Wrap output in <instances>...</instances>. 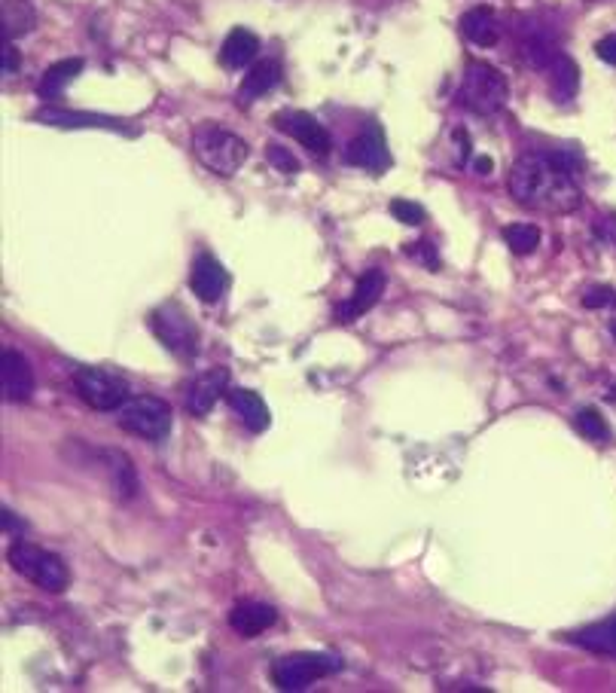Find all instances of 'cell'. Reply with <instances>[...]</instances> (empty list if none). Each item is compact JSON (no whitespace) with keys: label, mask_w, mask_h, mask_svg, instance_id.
<instances>
[{"label":"cell","mask_w":616,"mask_h":693,"mask_svg":"<svg viewBox=\"0 0 616 693\" xmlns=\"http://www.w3.org/2000/svg\"><path fill=\"white\" fill-rule=\"evenodd\" d=\"M10 565L46 593H65L71 587V571L58 553H49L31 541H16L10 547Z\"/></svg>","instance_id":"3"},{"label":"cell","mask_w":616,"mask_h":693,"mask_svg":"<svg viewBox=\"0 0 616 693\" xmlns=\"http://www.w3.org/2000/svg\"><path fill=\"white\" fill-rule=\"evenodd\" d=\"M260 52V37L248 28H232L220 46V62L229 71H241L244 65H251Z\"/></svg>","instance_id":"19"},{"label":"cell","mask_w":616,"mask_h":693,"mask_svg":"<svg viewBox=\"0 0 616 693\" xmlns=\"http://www.w3.org/2000/svg\"><path fill=\"white\" fill-rule=\"evenodd\" d=\"M16 68H19V52H16V46L7 40V49H4V74L10 77V74H16Z\"/></svg>","instance_id":"33"},{"label":"cell","mask_w":616,"mask_h":693,"mask_svg":"<svg viewBox=\"0 0 616 693\" xmlns=\"http://www.w3.org/2000/svg\"><path fill=\"white\" fill-rule=\"evenodd\" d=\"M0 391L10 403H22L34 394V370L28 358L16 349H4V355H0Z\"/></svg>","instance_id":"12"},{"label":"cell","mask_w":616,"mask_h":693,"mask_svg":"<svg viewBox=\"0 0 616 693\" xmlns=\"http://www.w3.org/2000/svg\"><path fill=\"white\" fill-rule=\"evenodd\" d=\"M275 126H278L281 132H287L293 141H299L308 153H315V156H327L330 147H333L330 132L312 117V113H305V110L284 113V117L275 120Z\"/></svg>","instance_id":"11"},{"label":"cell","mask_w":616,"mask_h":693,"mask_svg":"<svg viewBox=\"0 0 616 693\" xmlns=\"http://www.w3.org/2000/svg\"><path fill=\"white\" fill-rule=\"evenodd\" d=\"M190 287L202 303H220L226 287H229V272L223 263L211 254H199L193 269H190Z\"/></svg>","instance_id":"15"},{"label":"cell","mask_w":616,"mask_h":693,"mask_svg":"<svg viewBox=\"0 0 616 693\" xmlns=\"http://www.w3.org/2000/svg\"><path fill=\"white\" fill-rule=\"evenodd\" d=\"M473 168H476V175H491V171H495V159L479 156V159H473Z\"/></svg>","instance_id":"34"},{"label":"cell","mask_w":616,"mask_h":693,"mask_svg":"<svg viewBox=\"0 0 616 693\" xmlns=\"http://www.w3.org/2000/svg\"><path fill=\"white\" fill-rule=\"evenodd\" d=\"M406 254L415 257V260H421L430 272L440 269V257H437V251H434V245H430V242H415L412 248H406Z\"/></svg>","instance_id":"30"},{"label":"cell","mask_w":616,"mask_h":693,"mask_svg":"<svg viewBox=\"0 0 616 693\" xmlns=\"http://www.w3.org/2000/svg\"><path fill=\"white\" fill-rule=\"evenodd\" d=\"M74 388L83 397V403H89L92 410H101V413L119 410L122 403L129 400V382L119 373H110L101 367H80L74 373Z\"/></svg>","instance_id":"8"},{"label":"cell","mask_w":616,"mask_h":693,"mask_svg":"<svg viewBox=\"0 0 616 693\" xmlns=\"http://www.w3.org/2000/svg\"><path fill=\"white\" fill-rule=\"evenodd\" d=\"M34 22H37V16H34L28 0H4V34L10 43L16 37L28 34L34 28Z\"/></svg>","instance_id":"24"},{"label":"cell","mask_w":616,"mask_h":693,"mask_svg":"<svg viewBox=\"0 0 616 693\" xmlns=\"http://www.w3.org/2000/svg\"><path fill=\"white\" fill-rule=\"evenodd\" d=\"M98 465L107 477V486L119 501H132L138 495V474L132 458L122 449H98Z\"/></svg>","instance_id":"13"},{"label":"cell","mask_w":616,"mask_h":693,"mask_svg":"<svg viewBox=\"0 0 616 693\" xmlns=\"http://www.w3.org/2000/svg\"><path fill=\"white\" fill-rule=\"evenodd\" d=\"M150 327L171 355L187 361L199 352V330L180 303H162L150 315Z\"/></svg>","instance_id":"6"},{"label":"cell","mask_w":616,"mask_h":693,"mask_svg":"<svg viewBox=\"0 0 616 693\" xmlns=\"http://www.w3.org/2000/svg\"><path fill=\"white\" fill-rule=\"evenodd\" d=\"M229 391V370L226 367H214L202 376L193 379L190 391H187V410L193 416H208L214 410V403Z\"/></svg>","instance_id":"16"},{"label":"cell","mask_w":616,"mask_h":693,"mask_svg":"<svg viewBox=\"0 0 616 693\" xmlns=\"http://www.w3.org/2000/svg\"><path fill=\"white\" fill-rule=\"evenodd\" d=\"M391 214H394V220H400L406 226H421L424 217H427L424 208L418 202H409V199H394L391 202Z\"/></svg>","instance_id":"28"},{"label":"cell","mask_w":616,"mask_h":693,"mask_svg":"<svg viewBox=\"0 0 616 693\" xmlns=\"http://www.w3.org/2000/svg\"><path fill=\"white\" fill-rule=\"evenodd\" d=\"M342 669V660L333 654H290L275 660L272 666V684L278 690H305L318 678L336 675Z\"/></svg>","instance_id":"7"},{"label":"cell","mask_w":616,"mask_h":693,"mask_svg":"<svg viewBox=\"0 0 616 693\" xmlns=\"http://www.w3.org/2000/svg\"><path fill=\"white\" fill-rule=\"evenodd\" d=\"M382 294H385V272H382V269L363 272V275L357 278V284H354L351 300L342 303V306L336 309V321H342V324L357 321L360 315H366L369 309H373V306L382 300Z\"/></svg>","instance_id":"14"},{"label":"cell","mask_w":616,"mask_h":693,"mask_svg":"<svg viewBox=\"0 0 616 693\" xmlns=\"http://www.w3.org/2000/svg\"><path fill=\"white\" fill-rule=\"evenodd\" d=\"M616 303V294L610 291V287H592L589 294H583V306L586 309H607Z\"/></svg>","instance_id":"31"},{"label":"cell","mask_w":616,"mask_h":693,"mask_svg":"<svg viewBox=\"0 0 616 693\" xmlns=\"http://www.w3.org/2000/svg\"><path fill=\"white\" fill-rule=\"evenodd\" d=\"M345 162L363 171H373V175H385L391 165V150H388V141L379 123H373L366 132L351 138V144L345 147Z\"/></svg>","instance_id":"9"},{"label":"cell","mask_w":616,"mask_h":693,"mask_svg":"<svg viewBox=\"0 0 616 693\" xmlns=\"http://www.w3.org/2000/svg\"><path fill=\"white\" fill-rule=\"evenodd\" d=\"M510 98V86H507V77L491 68L485 62H467L464 68V80H461V89H458V101L479 113V117H488V113H498Z\"/></svg>","instance_id":"4"},{"label":"cell","mask_w":616,"mask_h":693,"mask_svg":"<svg viewBox=\"0 0 616 693\" xmlns=\"http://www.w3.org/2000/svg\"><path fill=\"white\" fill-rule=\"evenodd\" d=\"M226 400H229V407L238 413V419L248 425V431L260 434V431L269 428V422H272L269 419V407H266V400L257 391H251V388H229Z\"/></svg>","instance_id":"18"},{"label":"cell","mask_w":616,"mask_h":693,"mask_svg":"<svg viewBox=\"0 0 616 693\" xmlns=\"http://www.w3.org/2000/svg\"><path fill=\"white\" fill-rule=\"evenodd\" d=\"M577 642L589 651L598 654H616V614L604 623L586 626L583 632H577Z\"/></svg>","instance_id":"25"},{"label":"cell","mask_w":616,"mask_h":693,"mask_svg":"<svg viewBox=\"0 0 616 693\" xmlns=\"http://www.w3.org/2000/svg\"><path fill=\"white\" fill-rule=\"evenodd\" d=\"M595 52H598V59H601V62H607V65H613V68H616V34H607L604 40H598Z\"/></svg>","instance_id":"32"},{"label":"cell","mask_w":616,"mask_h":693,"mask_svg":"<svg viewBox=\"0 0 616 693\" xmlns=\"http://www.w3.org/2000/svg\"><path fill=\"white\" fill-rule=\"evenodd\" d=\"M461 31L473 46H495L501 40V19L495 16V10L488 7H473L461 16Z\"/></svg>","instance_id":"20"},{"label":"cell","mask_w":616,"mask_h":693,"mask_svg":"<svg viewBox=\"0 0 616 693\" xmlns=\"http://www.w3.org/2000/svg\"><path fill=\"white\" fill-rule=\"evenodd\" d=\"M281 80V65L278 62H257L248 74H244L241 86H238V104H251L257 98H263L269 89H275Z\"/></svg>","instance_id":"21"},{"label":"cell","mask_w":616,"mask_h":693,"mask_svg":"<svg viewBox=\"0 0 616 693\" xmlns=\"http://www.w3.org/2000/svg\"><path fill=\"white\" fill-rule=\"evenodd\" d=\"M116 422L122 431H129L135 437H144L150 443H162L171 434V407L162 397L144 394V397H129L122 407L116 410Z\"/></svg>","instance_id":"5"},{"label":"cell","mask_w":616,"mask_h":693,"mask_svg":"<svg viewBox=\"0 0 616 693\" xmlns=\"http://www.w3.org/2000/svg\"><path fill=\"white\" fill-rule=\"evenodd\" d=\"M549 68H552V98H556V101H571L577 95V86H580V68H577V62L559 52V59L552 62Z\"/></svg>","instance_id":"23"},{"label":"cell","mask_w":616,"mask_h":693,"mask_svg":"<svg viewBox=\"0 0 616 693\" xmlns=\"http://www.w3.org/2000/svg\"><path fill=\"white\" fill-rule=\"evenodd\" d=\"M34 120L46 123V126H58V129H107V132H122L135 138L138 129L126 126L122 120L113 117H101V113H80V110H65V107H40L34 113Z\"/></svg>","instance_id":"10"},{"label":"cell","mask_w":616,"mask_h":693,"mask_svg":"<svg viewBox=\"0 0 616 693\" xmlns=\"http://www.w3.org/2000/svg\"><path fill=\"white\" fill-rule=\"evenodd\" d=\"M510 196L543 214H571L583 205V193L571 178V165L559 153H525L513 162L507 178Z\"/></svg>","instance_id":"1"},{"label":"cell","mask_w":616,"mask_h":693,"mask_svg":"<svg viewBox=\"0 0 616 693\" xmlns=\"http://www.w3.org/2000/svg\"><path fill=\"white\" fill-rule=\"evenodd\" d=\"M574 425H577V431H580L583 437H589V440H595V443H607V437H610L607 422H604L595 410H580L577 419H574Z\"/></svg>","instance_id":"27"},{"label":"cell","mask_w":616,"mask_h":693,"mask_svg":"<svg viewBox=\"0 0 616 693\" xmlns=\"http://www.w3.org/2000/svg\"><path fill=\"white\" fill-rule=\"evenodd\" d=\"M266 156H269V162L281 171V175H296V171H299L296 156H293L290 150H284L281 144H269V147H266Z\"/></svg>","instance_id":"29"},{"label":"cell","mask_w":616,"mask_h":693,"mask_svg":"<svg viewBox=\"0 0 616 693\" xmlns=\"http://www.w3.org/2000/svg\"><path fill=\"white\" fill-rule=\"evenodd\" d=\"M193 153L196 159L214 171L220 178H232L235 171L248 162V141L238 138L235 132L217 126V123H202L193 129Z\"/></svg>","instance_id":"2"},{"label":"cell","mask_w":616,"mask_h":693,"mask_svg":"<svg viewBox=\"0 0 616 693\" xmlns=\"http://www.w3.org/2000/svg\"><path fill=\"white\" fill-rule=\"evenodd\" d=\"M504 242H507V248L516 254V257H528V254H534L537 251V245H540V229L537 226H531V223H513V226H504Z\"/></svg>","instance_id":"26"},{"label":"cell","mask_w":616,"mask_h":693,"mask_svg":"<svg viewBox=\"0 0 616 693\" xmlns=\"http://www.w3.org/2000/svg\"><path fill=\"white\" fill-rule=\"evenodd\" d=\"M613 333H616V324H613Z\"/></svg>","instance_id":"35"},{"label":"cell","mask_w":616,"mask_h":693,"mask_svg":"<svg viewBox=\"0 0 616 693\" xmlns=\"http://www.w3.org/2000/svg\"><path fill=\"white\" fill-rule=\"evenodd\" d=\"M275 620H278V611L266 602H241L229 614V626L232 632L241 635V639H257L260 632L275 626Z\"/></svg>","instance_id":"17"},{"label":"cell","mask_w":616,"mask_h":693,"mask_svg":"<svg viewBox=\"0 0 616 693\" xmlns=\"http://www.w3.org/2000/svg\"><path fill=\"white\" fill-rule=\"evenodd\" d=\"M80 71H83V59H61V62L49 65V68L43 71V77H40L37 95H40L43 101L58 98L61 92H65V89L80 77Z\"/></svg>","instance_id":"22"}]
</instances>
